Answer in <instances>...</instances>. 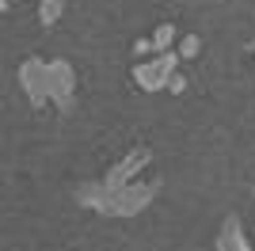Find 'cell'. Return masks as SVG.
Returning a JSON list of instances; mask_svg holds the SVG:
<instances>
[{"label":"cell","instance_id":"7c38bea8","mask_svg":"<svg viewBox=\"0 0 255 251\" xmlns=\"http://www.w3.org/2000/svg\"><path fill=\"white\" fill-rule=\"evenodd\" d=\"M4 8H8V0H0V11H4Z\"/></svg>","mask_w":255,"mask_h":251},{"label":"cell","instance_id":"277c9868","mask_svg":"<svg viewBox=\"0 0 255 251\" xmlns=\"http://www.w3.org/2000/svg\"><path fill=\"white\" fill-rule=\"evenodd\" d=\"M19 84H23V92H27V99H31V107L50 103V73H46L42 57H27L19 65Z\"/></svg>","mask_w":255,"mask_h":251},{"label":"cell","instance_id":"4fadbf2b","mask_svg":"<svg viewBox=\"0 0 255 251\" xmlns=\"http://www.w3.org/2000/svg\"><path fill=\"white\" fill-rule=\"evenodd\" d=\"M252 50H255V42H252Z\"/></svg>","mask_w":255,"mask_h":251},{"label":"cell","instance_id":"8992f818","mask_svg":"<svg viewBox=\"0 0 255 251\" xmlns=\"http://www.w3.org/2000/svg\"><path fill=\"white\" fill-rule=\"evenodd\" d=\"M217 251H252L248 248V236H244V225L236 213L221 221V229H217Z\"/></svg>","mask_w":255,"mask_h":251},{"label":"cell","instance_id":"9c48e42d","mask_svg":"<svg viewBox=\"0 0 255 251\" xmlns=\"http://www.w3.org/2000/svg\"><path fill=\"white\" fill-rule=\"evenodd\" d=\"M198 50H202L198 34H187V38L179 42V57H183V61H187V57H198Z\"/></svg>","mask_w":255,"mask_h":251},{"label":"cell","instance_id":"6da1fadb","mask_svg":"<svg viewBox=\"0 0 255 251\" xmlns=\"http://www.w3.org/2000/svg\"><path fill=\"white\" fill-rule=\"evenodd\" d=\"M152 198H156V183H126L115 190H107L103 183L76 187V202L103 213V217H137L141 209L152 206Z\"/></svg>","mask_w":255,"mask_h":251},{"label":"cell","instance_id":"52a82bcc","mask_svg":"<svg viewBox=\"0 0 255 251\" xmlns=\"http://www.w3.org/2000/svg\"><path fill=\"white\" fill-rule=\"evenodd\" d=\"M61 15H65V0H42L38 4V23L42 27H53Z\"/></svg>","mask_w":255,"mask_h":251},{"label":"cell","instance_id":"5b68a950","mask_svg":"<svg viewBox=\"0 0 255 251\" xmlns=\"http://www.w3.org/2000/svg\"><path fill=\"white\" fill-rule=\"evenodd\" d=\"M152 160V148H145V145H137V148H129L126 156L118 160L115 167H111V171H107L103 179H99V183H103L107 190H115V187H126V183H133V179L141 175V167L149 164Z\"/></svg>","mask_w":255,"mask_h":251},{"label":"cell","instance_id":"7a4b0ae2","mask_svg":"<svg viewBox=\"0 0 255 251\" xmlns=\"http://www.w3.org/2000/svg\"><path fill=\"white\" fill-rule=\"evenodd\" d=\"M179 53H171V50H164V53H156L152 61H141V65H133V84H137L141 92H164L168 88V80H171V73L179 69Z\"/></svg>","mask_w":255,"mask_h":251},{"label":"cell","instance_id":"8fae6325","mask_svg":"<svg viewBox=\"0 0 255 251\" xmlns=\"http://www.w3.org/2000/svg\"><path fill=\"white\" fill-rule=\"evenodd\" d=\"M133 53H137V57L141 53H152V38H137L133 42Z\"/></svg>","mask_w":255,"mask_h":251},{"label":"cell","instance_id":"3957f363","mask_svg":"<svg viewBox=\"0 0 255 251\" xmlns=\"http://www.w3.org/2000/svg\"><path fill=\"white\" fill-rule=\"evenodd\" d=\"M46 73H50V103L69 115L76 103V69L69 61H50Z\"/></svg>","mask_w":255,"mask_h":251},{"label":"cell","instance_id":"30bf717a","mask_svg":"<svg viewBox=\"0 0 255 251\" xmlns=\"http://www.w3.org/2000/svg\"><path fill=\"white\" fill-rule=\"evenodd\" d=\"M168 92H171V95H183V92H187V76H183L179 69L171 73V80H168Z\"/></svg>","mask_w":255,"mask_h":251},{"label":"cell","instance_id":"ba28073f","mask_svg":"<svg viewBox=\"0 0 255 251\" xmlns=\"http://www.w3.org/2000/svg\"><path fill=\"white\" fill-rule=\"evenodd\" d=\"M171 42H175V27H171V23H160L156 31H152V53L171 50Z\"/></svg>","mask_w":255,"mask_h":251}]
</instances>
